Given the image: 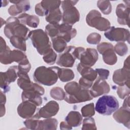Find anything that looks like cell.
<instances>
[{"label":"cell","mask_w":130,"mask_h":130,"mask_svg":"<svg viewBox=\"0 0 130 130\" xmlns=\"http://www.w3.org/2000/svg\"><path fill=\"white\" fill-rule=\"evenodd\" d=\"M60 68L58 67L46 68L41 66L37 68L33 75L34 80L39 83L51 86L54 84L58 80Z\"/></svg>","instance_id":"6da1fadb"},{"label":"cell","mask_w":130,"mask_h":130,"mask_svg":"<svg viewBox=\"0 0 130 130\" xmlns=\"http://www.w3.org/2000/svg\"><path fill=\"white\" fill-rule=\"evenodd\" d=\"M4 32L7 38L11 39L12 37H18L27 40L30 30L21 23L18 18L10 17L6 21Z\"/></svg>","instance_id":"7a4b0ae2"},{"label":"cell","mask_w":130,"mask_h":130,"mask_svg":"<svg viewBox=\"0 0 130 130\" xmlns=\"http://www.w3.org/2000/svg\"><path fill=\"white\" fill-rule=\"evenodd\" d=\"M28 38L41 55H44L52 49L48 36L43 29H37L30 31Z\"/></svg>","instance_id":"3957f363"},{"label":"cell","mask_w":130,"mask_h":130,"mask_svg":"<svg viewBox=\"0 0 130 130\" xmlns=\"http://www.w3.org/2000/svg\"><path fill=\"white\" fill-rule=\"evenodd\" d=\"M119 108V103L115 96L105 95L97 101L95 110L103 115H110Z\"/></svg>","instance_id":"277c9868"},{"label":"cell","mask_w":130,"mask_h":130,"mask_svg":"<svg viewBox=\"0 0 130 130\" xmlns=\"http://www.w3.org/2000/svg\"><path fill=\"white\" fill-rule=\"evenodd\" d=\"M87 24L100 31H107L110 27V22L107 19L101 16V13L96 10L90 11L86 17Z\"/></svg>","instance_id":"5b68a950"},{"label":"cell","mask_w":130,"mask_h":130,"mask_svg":"<svg viewBox=\"0 0 130 130\" xmlns=\"http://www.w3.org/2000/svg\"><path fill=\"white\" fill-rule=\"evenodd\" d=\"M45 92L44 88L37 83L33 84L31 88L24 90L22 92L21 98L22 101H29L40 106L42 103V99L41 97Z\"/></svg>","instance_id":"8992f818"},{"label":"cell","mask_w":130,"mask_h":130,"mask_svg":"<svg viewBox=\"0 0 130 130\" xmlns=\"http://www.w3.org/2000/svg\"><path fill=\"white\" fill-rule=\"evenodd\" d=\"M129 56L125 60L123 67L115 71L113 75V82L119 86L126 85L129 86L130 71H129Z\"/></svg>","instance_id":"52a82bcc"},{"label":"cell","mask_w":130,"mask_h":130,"mask_svg":"<svg viewBox=\"0 0 130 130\" xmlns=\"http://www.w3.org/2000/svg\"><path fill=\"white\" fill-rule=\"evenodd\" d=\"M104 35L111 41L119 42L127 41L129 43V31L124 28L111 26L105 31Z\"/></svg>","instance_id":"ba28073f"},{"label":"cell","mask_w":130,"mask_h":130,"mask_svg":"<svg viewBox=\"0 0 130 130\" xmlns=\"http://www.w3.org/2000/svg\"><path fill=\"white\" fill-rule=\"evenodd\" d=\"M99 52L102 54L105 63L109 65H113L117 62V58L112 44L103 42L97 46Z\"/></svg>","instance_id":"9c48e42d"},{"label":"cell","mask_w":130,"mask_h":130,"mask_svg":"<svg viewBox=\"0 0 130 130\" xmlns=\"http://www.w3.org/2000/svg\"><path fill=\"white\" fill-rule=\"evenodd\" d=\"M18 66H11L5 72L0 73V86L6 92L10 90L9 84L14 82L17 78Z\"/></svg>","instance_id":"30bf717a"},{"label":"cell","mask_w":130,"mask_h":130,"mask_svg":"<svg viewBox=\"0 0 130 130\" xmlns=\"http://www.w3.org/2000/svg\"><path fill=\"white\" fill-rule=\"evenodd\" d=\"M75 48L76 47L73 46L67 47L64 51L59 55L56 63L61 67H72L76 59L75 55Z\"/></svg>","instance_id":"8fae6325"},{"label":"cell","mask_w":130,"mask_h":130,"mask_svg":"<svg viewBox=\"0 0 130 130\" xmlns=\"http://www.w3.org/2000/svg\"><path fill=\"white\" fill-rule=\"evenodd\" d=\"M59 109L58 104L54 101H50L39 109L35 115L39 118H49L55 116Z\"/></svg>","instance_id":"7c38bea8"},{"label":"cell","mask_w":130,"mask_h":130,"mask_svg":"<svg viewBox=\"0 0 130 130\" xmlns=\"http://www.w3.org/2000/svg\"><path fill=\"white\" fill-rule=\"evenodd\" d=\"M98 59V53L95 49L87 48L81 53L80 63L84 67L93 66Z\"/></svg>","instance_id":"4fadbf2b"},{"label":"cell","mask_w":130,"mask_h":130,"mask_svg":"<svg viewBox=\"0 0 130 130\" xmlns=\"http://www.w3.org/2000/svg\"><path fill=\"white\" fill-rule=\"evenodd\" d=\"M37 106L34 103L25 101L20 104L17 108L18 115L24 119H28L31 117L36 112Z\"/></svg>","instance_id":"5bb4252c"},{"label":"cell","mask_w":130,"mask_h":130,"mask_svg":"<svg viewBox=\"0 0 130 130\" xmlns=\"http://www.w3.org/2000/svg\"><path fill=\"white\" fill-rule=\"evenodd\" d=\"M92 99L93 97L88 89H81L78 93L73 95L66 94L64 100L68 103L75 104L90 101Z\"/></svg>","instance_id":"9a60e30c"},{"label":"cell","mask_w":130,"mask_h":130,"mask_svg":"<svg viewBox=\"0 0 130 130\" xmlns=\"http://www.w3.org/2000/svg\"><path fill=\"white\" fill-rule=\"evenodd\" d=\"M110 90L108 83L104 80L97 78L89 90L91 96L96 98L102 94L108 93Z\"/></svg>","instance_id":"2e32d148"},{"label":"cell","mask_w":130,"mask_h":130,"mask_svg":"<svg viewBox=\"0 0 130 130\" xmlns=\"http://www.w3.org/2000/svg\"><path fill=\"white\" fill-rule=\"evenodd\" d=\"M62 20L63 23L72 25L80 19V14L78 10L73 6L68 7L63 9Z\"/></svg>","instance_id":"e0dca14e"},{"label":"cell","mask_w":130,"mask_h":130,"mask_svg":"<svg viewBox=\"0 0 130 130\" xmlns=\"http://www.w3.org/2000/svg\"><path fill=\"white\" fill-rule=\"evenodd\" d=\"M129 6L123 4H119L116 9V14L117 16V21L121 25H127L129 26Z\"/></svg>","instance_id":"ac0fdd59"},{"label":"cell","mask_w":130,"mask_h":130,"mask_svg":"<svg viewBox=\"0 0 130 130\" xmlns=\"http://www.w3.org/2000/svg\"><path fill=\"white\" fill-rule=\"evenodd\" d=\"M77 34L76 29L72 27V25L63 23L59 24L58 35L57 37L62 38L67 43L69 42Z\"/></svg>","instance_id":"d6986e66"},{"label":"cell","mask_w":130,"mask_h":130,"mask_svg":"<svg viewBox=\"0 0 130 130\" xmlns=\"http://www.w3.org/2000/svg\"><path fill=\"white\" fill-rule=\"evenodd\" d=\"M113 117L117 122L122 123L125 127L129 128V108L122 106L115 111Z\"/></svg>","instance_id":"ffe728a7"},{"label":"cell","mask_w":130,"mask_h":130,"mask_svg":"<svg viewBox=\"0 0 130 130\" xmlns=\"http://www.w3.org/2000/svg\"><path fill=\"white\" fill-rule=\"evenodd\" d=\"M0 44V62L4 64L11 63L10 59L11 50L7 45L5 40L2 37H1Z\"/></svg>","instance_id":"44dd1931"},{"label":"cell","mask_w":130,"mask_h":130,"mask_svg":"<svg viewBox=\"0 0 130 130\" xmlns=\"http://www.w3.org/2000/svg\"><path fill=\"white\" fill-rule=\"evenodd\" d=\"M77 69L82 77L93 82L97 78L98 73L96 71L90 67H84L80 63L77 66Z\"/></svg>","instance_id":"7402d4cb"},{"label":"cell","mask_w":130,"mask_h":130,"mask_svg":"<svg viewBox=\"0 0 130 130\" xmlns=\"http://www.w3.org/2000/svg\"><path fill=\"white\" fill-rule=\"evenodd\" d=\"M18 18L21 23L33 28L37 27L40 22V20L38 16L29 15L25 13L19 15Z\"/></svg>","instance_id":"603a6c76"},{"label":"cell","mask_w":130,"mask_h":130,"mask_svg":"<svg viewBox=\"0 0 130 130\" xmlns=\"http://www.w3.org/2000/svg\"><path fill=\"white\" fill-rule=\"evenodd\" d=\"M82 120L81 114L77 111H72L69 113L65 118V121L71 127L79 126Z\"/></svg>","instance_id":"cb8c5ba5"},{"label":"cell","mask_w":130,"mask_h":130,"mask_svg":"<svg viewBox=\"0 0 130 130\" xmlns=\"http://www.w3.org/2000/svg\"><path fill=\"white\" fill-rule=\"evenodd\" d=\"M19 79L17 80L18 86L23 90L29 89L32 86L34 83L31 82L27 73L18 72Z\"/></svg>","instance_id":"d4e9b609"},{"label":"cell","mask_w":130,"mask_h":130,"mask_svg":"<svg viewBox=\"0 0 130 130\" xmlns=\"http://www.w3.org/2000/svg\"><path fill=\"white\" fill-rule=\"evenodd\" d=\"M58 122L54 118H46L43 120H39L37 129H56Z\"/></svg>","instance_id":"484cf974"},{"label":"cell","mask_w":130,"mask_h":130,"mask_svg":"<svg viewBox=\"0 0 130 130\" xmlns=\"http://www.w3.org/2000/svg\"><path fill=\"white\" fill-rule=\"evenodd\" d=\"M62 13L59 8L49 12L46 17V21L49 24H57L62 18Z\"/></svg>","instance_id":"4316f807"},{"label":"cell","mask_w":130,"mask_h":130,"mask_svg":"<svg viewBox=\"0 0 130 130\" xmlns=\"http://www.w3.org/2000/svg\"><path fill=\"white\" fill-rule=\"evenodd\" d=\"M53 48L57 53H62L67 48V42L62 38L56 37L51 38Z\"/></svg>","instance_id":"83f0119b"},{"label":"cell","mask_w":130,"mask_h":130,"mask_svg":"<svg viewBox=\"0 0 130 130\" xmlns=\"http://www.w3.org/2000/svg\"><path fill=\"white\" fill-rule=\"evenodd\" d=\"M75 77L74 73L73 71L69 69H64L60 68L58 78L63 82L70 81L72 80Z\"/></svg>","instance_id":"f1b7e54d"},{"label":"cell","mask_w":130,"mask_h":130,"mask_svg":"<svg viewBox=\"0 0 130 130\" xmlns=\"http://www.w3.org/2000/svg\"><path fill=\"white\" fill-rule=\"evenodd\" d=\"M10 59L11 62H16L18 64L28 60L26 55L22 51L18 50L11 51L10 54Z\"/></svg>","instance_id":"f546056e"},{"label":"cell","mask_w":130,"mask_h":130,"mask_svg":"<svg viewBox=\"0 0 130 130\" xmlns=\"http://www.w3.org/2000/svg\"><path fill=\"white\" fill-rule=\"evenodd\" d=\"M40 3L43 8L48 13L51 11L59 8L61 2L60 1H42Z\"/></svg>","instance_id":"4dcf8cb0"},{"label":"cell","mask_w":130,"mask_h":130,"mask_svg":"<svg viewBox=\"0 0 130 130\" xmlns=\"http://www.w3.org/2000/svg\"><path fill=\"white\" fill-rule=\"evenodd\" d=\"M64 89L66 94L73 95L78 93L81 89V88L78 83L72 81L67 83L64 86Z\"/></svg>","instance_id":"1f68e13d"},{"label":"cell","mask_w":130,"mask_h":130,"mask_svg":"<svg viewBox=\"0 0 130 130\" xmlns=\"http://www.w3.org/2000/svg\"><path fill=\"white\" fill-rule=\"evenodd\" d=\"M25 40L18 37H12L10 39V42L12 45L16 48L25 51L26 50V46Z\"/></svg>","instance_id":"d6a6232c"},{"label":"cell","mask_w":130,"mask_h":130,"mask_svg":"<svg viewBox=\"0 0 130 130\" xmlns=\"http://www.w3.org/2000/svg\"><path fill=\"white\" fill-rule=\"evenodd\" d=\"M97 6L104 14L108 15L111 12L112 6L108 1H99L97 2Z\"/></svg>","instance_id":"836d02e7"},{"label":"cell","mask_w":130,"mask_h":130,"mask_svg":"<svg viewBox=\"0 0 130 130\" xmlns=\"http://www.w3.org/2000/svg\"><path fill=\"white\" fill-rule=\"evenodd\" d=\"M51 96L56 100H63L64 99L66 93L63 90L59 87H55L52 88L50 90Z\"/></svg>","instance_id":"e575fe53"},{"label":"cell","mask_w":130,"mask_h":130,"mask_svg":"<svg viewBox=\"0 0 130 130\" xmlns=\"http://www.w3.org/2000/svg\"><path fill=\"white\" fill-rule=\"evenodd\" d=\"M94 104L91 103L83 106L81 108V113L84 117H90L95 114Z\"/></svg>","instance_id":"d590c367"},{"label":"cell","mask_w":130,"mask_h":130,"mask_svg":"<svg viewBox=\"0 0 130 130\" xmlns=\"http://www.w3.org/2000/svg\"><path fill=\"white\" fill-rule=\"evenodd\" d=\"M58 26L59 24H49L46 26L45 32L51 38L56 37L58 35Z\"/></svg>","instance_id":"8d00e7d4"},{"label":"cell","mask_w":130,"mask_h":130,"mask_svg":"<svg viewBox=\"0 0 130 130\" xmlns=\"http://www.w3.org/2000/svg\"><path fill=\"white\" fill-rule=\"evenodd\" d=\"M39 118H38L35 115H33L31 117L27 119L24 122V124L25 126L30 129H37L38 126Z\"/></svg>","instance_id":"74e56055"},{"label":"cell","mask_w":130,"mask_h":130,"mask_svg":"<svg viewBox=\"0 0 130 130\" xmlns=\"http://www.w3.org/2000/svg\"><path fill=\"white\" fill-rule=\"evenodd\" d=\"M57 58V55L56 53L51 49L47 53L45 54L43 59L44 61L48 64H52L55 62V61Z\"/></svg>","instance_id":"f35d334b"},{"label":"cell","mask_w":130,"mask_h":130,"mask_svg":"<svg viewBox=\"0 0 130 130\" xmlns=\"http://www.w3.org/2000/svg\"><path fill=\"white\" fill-rule=\"evenodd\" d=\"M82 129H96L94 119L91 117H86L83 120Z\"/></svg>","instance_id":"ab89813d"},{"label":"cell","mask_w":130,"mask_h":130,"mask_svg":"<svg viewBox=\"0 0 130 130\" xmlns=\"http://www.w3.org/2000/svg\"><path fill=\"white\" fill-rule=\"evenodd\" d=\"M114 50L118 55L120 56H124L127 53L128 48L124 43L119 42L114 46Z\"/></svg>","instance_id":"60d3db41"},{"label":"cell","mask_w":130,"mask_h":130,"mask_svg":"<svg viewBox=\"0 0 130 130\" xmlns=\"http://www.w3.org/2000/svg\"><path fill=\"white\" fill-rule=\"evenodd\" d=\"M129 87L126 85L119 86L117 87V95L121 99H123L127 95H129Z\"/></svg>","instance_id":"b9f144b4"},{"label":"cell","mask_w":130,"mask_h":130,"mask_svg":"<svg viewBox=\"0 0 130 130\" xmlns=\"http://www.w3.org/2000/svg\"><path fill=\"white\" fill-rule=\"evenodd\" d=\"M101 39V36L96 32H92L89 34L87 38V42L90 44H98Z\"/></svg>","instance_id":"7bdbcfd3"},{"label":"cell","mask_w":130,"mask_h":130,"mask_svg":"<svg viewBox=\"0 0 130 130\" xmlns=\"http://www.w3.org/2000/svg\"><path fill=\"white\" fill-rule=\"evenodd\" d=\"M10 2L14 4H17L21 8L23 12L29 10L30 7V3L28 1H11Z\"/></svg>","instance_id":"ee69618b"},{"label":"cell","mask_w":130,"mask_h":130,"mask_svg":"<svg viewBox=\"0 0 130 130\" xmlns=\"http://www.w3.org/2000/svg\"><path fill=\"white\" fill-rule=\"evenodd\" d=\"M31 65L28 60L19 63L18 66V72L27 73L30 70Z\"/></svg>","instance_id":"f6af8a7d"},{"label":"cell","mask_w":130,"mask_h":130,"mask_svg":"<svg viewBox=\"0 0 130 130\" xmlns=\"http://www.w3.org/2000/svg\"><path fill=\"white\" fill-rule=\"evenodd\" d=\"M92 81H91L90 80H88L86 79H85L83 77H81L79 81V84L81 88V89H88L90 88L92 84H93Z\"/></svg>","instance_id":"bcb514c9"},{"label":"cell","mask_w":130,"mask_h":130,"mask_svg":"<svg viewBox=\"0 0 130 130\" xmlns=\"http://www.w3.org/2000/svg\"><path fill=\"white\" fill-rule=\"evenodd\" d=\"M22 12L21 8L17 4H14L11 6L8 9V13L12 16H15L21 13Z\"/></svg>","instance_id":"7dc6e473"},{"label":"cell","mask_w":130,"mask_h":130,"mask_svg":"<svg viewBox=\"0 0 130 130\" xmlns=\"http://www.w3.org/2000/svg\"><path fill=\"white\" fill-rule=\"evenodd\" d=\"M95 71L99 75L98 78L104 80L108 79L109 75V71L108 70L104 69H95Z\"/></svg>","instance_id":"c3c4849f"},{"label":"cell","mask_w":130,"mask_h":130,"mask_svg":"<svg viewBox=\"0 0 130 130\" xmlns=\"http://www.w3.org/2000/svg\"><path fill=\"white\" fill-rule=\"evenodd\" d=\"M35 12L38 15L40 16H44L45 15L46 16L48 14L46 11L43 8L42 6L41 5V3H39L36 5Z\"/></svg>","instance_id":"681fc988"},{"label":"cell","mask_w":130,"mask_h":130,"mask_svg":"<svg viewBox=\"0 0 130 130\" xmlns=\"http://www.w3.org/2000/svg\"><path fill=\"white\" fill-rule=\"evenodd\" d=\"M78 1H64L61 2V7L63 9L70 6H74Z\"/></svg>","instance_id":"f907efd6"},{"label":"cell","mask_w":130,"mask_h":130,"mask_svg":"<svg viewBox=\"0 0 130 130\" xmlns=\"http://www.w3.org/2000/svg\"><path fill=\"white\" fill-rule=\"evenodd\" d=\"M60 128L61 129H71L72 127L70 126L66 121H62L60 124Z\"/></svg>","instance_id":"816d5d0a"},{"label":"cell","mask_w":130,"mask_h":130,"mask_svg":"<svg viewBox=\"0 0 130 130\" xmlns=\"http://www.w3.org/2000/svg\"><path fill=\"white\" fill-rule=\"evenodd\" d=\"M1 96H0V103L1 104L5 105L6 102V96L5 93L1 90Z\"/></svg>","instance_id":"f5cc1de1"},{"label":"cell","mask_w":130,"mask_h":130,"mask_svg":"<svg viewBox=\"0 0 130 130\" xmlns=\"http://www.w3.org/2000/svg\"><path fill=\"white\" fill-rule=\"evenodd\" d=\"M6 110L5 105L1 104V117L3 116L5 114Z\"/></svg>","instance_id":"db71d44e"},{"label":"cell","mask_w":130,"mask_h":130,"mask_svg":"<svg viewBox=\"0 0 130 130\" xmlns=\"http://www.w3.org/2000/svg\"><path fill=\"white\" fill-rule=\"evenodd\" d=\"M8 3H9V1H2V7H5L8 5Z\"/></svg>","instance_id":"11a10c76"}]
</instances>
